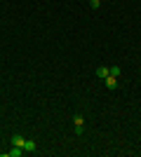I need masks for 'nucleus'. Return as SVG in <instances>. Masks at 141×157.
Here are the masks:
<instances>
[{
    "mask_svg": "<svg viewBox=\"0 0 141 157\" xmlns=\"http://www.w3.org/2000/svg\"><path fill=\"white\" fill-rule=\"evenodd\" d=\"M104 85H106V89H118V78H113V75H108V78L104 80Z\"/></svg>",
    "mask_w": 141,
    "mask_h": 157,
    "instance_id": "f03ea898",
    "label": "nucleus"
},
{
    "mask_svg": "<svg viewBox=\"0 0 141 157\" xmlns=\"http://www.w3.org/2000/svg\"><path fill=\"white\" fill-rule=\"evenodd\" d=\"M73 124H75V134L80 136L82 131H85V117H82V115H75V117H73Z\"/></svg>",
    "mask_w": 141,
    "mask_h": 157,
    "instance_id": "f257e3e1",
    "label": "nucleus"
},
{
    "mask_svg": "<svg viewBox=\"0 0 141 157\" xmlns=\"http://www.w3.org/2000/svg\"><path fill=\"white\" fill-rule=\"evenodd\" d=\"M108 75H111V68H106V66H99V68H96V78L106 80Z\"/></svg>",
    "mask_w": 141,
    "mask_h": 157,
    "instance_id": "20e7f679",
    "label": "nucleus"
},
{
    "mask_svg": "<svg viewBox=\"0 0 141 157\" xmlns=\"http://www.w3.org/2000/svg\"><path fill=\"white\" fill-rule=\"evenodd\" d=\"M89 7H92V10H99V7H101V0H89Z\"/></svg>",
    "mask_w": 141,
    "mask_h": 157,
    "instance_id": "0eeeda50",
    "label": "nucleus"
},
{
    "mask_svg": "<svg viewBox=\"0 0 141 157\" xmlns=\"http://www.w3.org/2000/svg\"><path fill=\"white\" fill-rule=\"evenodd\" d=\"M24 143H26V138L19 136V134H14L12 136V145H19V148H24Z\"/></svg>",
    "mask_w": 141,
    "mask_h": 157,
    "instance_id": "39448f33",
    "label": "nucleus"
},
{
    "mask_svg": "<svg viewBox=\"0 0 141 157\" xmlns=\"http://www.w3.org/2000/svg\"><path fill=\"white\" fill-rule=\"evenodd\" d=\"M111 75H113V78H118V75H120V68H118V66H113V68H111Z\"/></svg>",
    "mask_w": 141,
    "mask_h": 157,
    "instance_id": "6e6552de",
    "label": "nucleus"
},
{
    "mask_svg": "<svg viewBox=\"0 0 141 157\" xmlns=\"http://www.w3.org/2000/svg\"><path fill=\"white\" fill-rule=\"evenodd\" d=\"M21 155H24V148H19V145H14L12 150L5 152V157H21Z\"/></svg>",
    "mask_w": 141,
    "mask_h": 157,
    "instance_id": "7ed1b4c3",
    "label": "nucleus"
},
{
    "mask_svg": "<svg viewBox=\"0 0 141 157\" xmlns=\"http://www.w3.org/2000/svg\"><path fill=\"white\" fill-rule=\"evenodd\" d=\"M35 148H38L35 141H26V143H24V152H35Z\"/></svg>",
    "mask_w": 141,
    "mask_h": 157,
    "instance_id": "423d86ee",
    "label": "nucleus"
}]
</instances>
